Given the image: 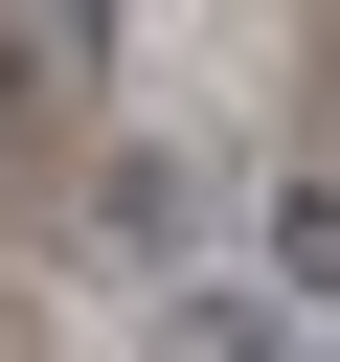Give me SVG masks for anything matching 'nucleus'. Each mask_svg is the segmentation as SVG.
Wrapping results in <instances>:
<instances>
[{"label":"nucleus","mask_w":340,"mask_h":362,"mask_svg":"<svg viewBox=\"0 0 340 362\" xmlns=\"http://www.w3.org/2000/svg\"><path fill=\"white\" fill-rule=\"evenodd\" d=\"M113 249H204V158L136 136V158H113Z\"/></svg>","instance_id":"1"},{"label":"nucleus","mask_w":340,"mask_h":362,"mask_svg":"<svg viewBox=\"0 0 340 362\" xmlns=\"http://www.w3.org/2000/svg\"><path fill=\"white\" fill-rule=\"evenodd\" d=\"M272 294L340 317V181H272Z\"/></svg>","instance_id":"2"}]
</instances>
